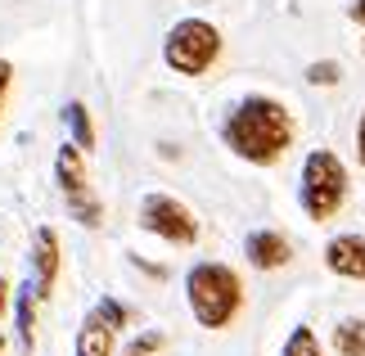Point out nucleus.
Wrapping results in <instances>:
<instances>
[{
	"mask_svg": "<svg viewBox=\"0 0 365 356\" xmlns=\"http://www.w3.org/2000/svg\"><path fill=\"white\" fill-rule=\"evenodd\" d=\"M221 140L240 163L248 167H275L284 153L298 145V122L289 104L271 95H244L221 122Z\"/></svg>",
	"mask_w": 365,
	"mask_h": 356,
	"instance_id": "1",
	"label": "nucleus"
},
{
	"mask_svg": "<svg viewBox=\"0 0 365 356\" xmlns=\"http://www.w3.org/2000/svg\"><path fill=\"white\" fill-rule=\"evenodd\" d=\"M185 302L190 316L203 330H230L244 311V280L226 262H194L185 275Z\"/></svg>",
	"mask_w": 365,
	"mask_h": 356,
	"instance_id": "2",
	"label": "nucleus"
},
{
	"mask_svg": "<svg viewBox=\"0 0 365 356\" xmlns=\"http://www.w3.org/2000/svg\"><path fill=\"white\" fill-rule=\"evenodd\" d=\"M347 185H352V176H347V167H343V158L334 149H312L307 153L302 176H298V203L307 212V221L329 225L347 203Z\"/></svg>",
	"mask_w": 365,
	"mask_h": 356,
	"instance_id": "3",
	"label": "nucleus"
},
{
	"mask_svg": "<svg viewBox=\"0 0 365 356\" xmlns=\"http://www.w3.org/2000/svg\"><path fill=\"white\" fill-rule=\"evenodd\" d=\"M221 50H226V36H221V27L217 23H207V19H180L167 27V36H163V63L172 68V73L180 77H203V73H212L217 59H221Z\"/></svg>",
	"mask_w": 365,
	"mask_h": 356,
	"instance_id": "4",
	"label": "nucleus"
},
{
	"mask_svg": "<svg viewBox=\"0 0 365 356\" xmlns=\"http://www.w3.org/2000/svg\"><path fill=\"white\" fill-rule=\"evenodd\" d=\"M54 180H59V194H63V203L68 212L81 221V225H100L104 221V203H100V194H95V185L86 176V153H81L73 140H63L59 153H54Z\"/></svg>",
	"mask_w": 365,
	"mask_h": 356,
	"instance_id": "5",
	"label": "nucleus"
},
{
	"mask_svg": "<svg viewBox=\"0 0 365 356\" xmlns=\"http://www.w3.org/2000/svg\"><path fill=\"white\" fill-rule=\"evenodd\" d=\"M140 225H145L149 235L167 239V244H176V248L199 244V235H203L199 217H194L180 198H172V194H145V198H140Z\"/></svg>",
	"mask_w": 365,
	"mask_h": 356,
	"instance_id": "6",
	"label": "nucleus"
},
{
	"mask_svg": "<svg viewBox=\"0 0 365 356\" xmlns=\"http://www.w3.org/2000/svg\"><path fill=\"white\" fill-rule=\"evenodd\" d=\"M54 284H59V235L50 225H36L32 235V289L36 302H50Z\"/></svg>",
	"mask_w": 365,
	"mask_h": 356,
	"instance_id": "7",
	"label": "nucleus"
},
{
	"mask_svg": "<svg viewBox=\"0 0 365 356\" xmlns=\"http://www.w3.org/2000/svg\"><path fill=\"white\" fill-rule=\"evenodd\" d=\"M325 270L339 280H365V235H334L325 244Z\"/></svg>",
	"mask_w": 365,
	"mask_h": 356,
	"instance_id": "8",
	"label": "nucleus"
},
{
	"mask_svg": "<svg viewBox=\"0 0 365 356\" xmlns=\"http://www.w3.org/2000/svg\"><path fill=\"white\" fill-rule=\"evenodd\" d=\"M244 258L257 270H284L293 262V244L279 230H252L244 239Z\"/></svg>",
	"mask_w": 365,
	"mask_h": 356,
	"instance_id": "9",
	"label": "nucleus"
},
{
	"mask_svg": "<svg viewBox=\"0 0 365 356\" xmlns=\"http://www.w3.org/2000/svg\"><path fill=\"white\" fill-rule=\"evenodd\" d=\"M113 347H118V325L95 307L77 330V356H113Z\"/></svg>",
	"mask_w": 365,
	"mask_h": 356,
	"instance_id": "10",
	"label": "nucleus"
},
{
	"mask_svg": "<svg viewBox=\"0 0 365 356\" xmlns=\"http://www.w3.org/2000/svg\"><path fill=\"white\" fill-rule=\"evenodd\" d=\"M14 330H19L23 352H32V343H36V289L32 284L14 289Z\"/></svg>",
	"mask_w": 365,
	"mask_h": 356,
	"instance_id": "11",
	"label": "nucleus"
},
{
	"mask_svg": "<svg viewBox=\"0 0 365 356\" xmlns=\"http://www.w3.org/2000/svg\"><path fill=\"white\" fill-rule=\"evenodd\" d=\"M59 118H63V126H68V140H73L81 153H91V149H95V122H91V108L81 104V99H68Z\"/></svg>",
	"mask_w": 365,
	"mask_h": 356,
	"instance_id": "12",
	"label": "nucleus"
},
{
	"mask_svg": "<svg viewBox=\"0 0 365 356\" xmlns=\"http://www.w3.org/2000/svg\"><path fill=\"white\" fill-rule=\"evenodd\" d=\"M334 352L339 356H365V316H343L334 325Z\"/></svg>",
	"mask_w": 365,
	"mask_h": 356,
	"instance_id": "13",
	"label": "nucleus"
},
{
	"mask_svg": "<svg viewBox=\"0 0 365 356\" xmlns=\"http://www.w3.org/2000/svg\"><path fill=\"white\" fill-rule=\"evenodd\" d=\"M279 356H325V352H320V338H316L312 325H298V330H293V334L284 338Z\"/></svg>",
	"mask_w": 365,
	"mask_h": 356,
	"instance_id": "14",
	"label": "nucleus"
},
{
	"mask_svg": "<svg viewBox=\"0 0 365 356\" xmlns=\"http://www.w3.org/2000/svg\"><path fill=\"white\" fill-rule=\"evenodd\" d=\"M307 81H312V86H339V81H343V63L339 59H316L312 68H307Z\"/></svg>",
	"mask_w": 365,
	"mask_h": 356,
	"instance_id": "15",
	"label": "nucleus"
},
{
	"mask_svg": "<svg viewBox=\"0 0 365 356\" xmlns=\"http://www.w3.org/2000/svg\"><path fill=\"white\" fill-rule=\"evenodd\" d=\"M163 343H167L163 330H145V334H135L131 343L122 347V356H153V352H163Z\"/></svg>",
	"mask_w": 365,
	"mask_h": 356,
	"instance_id": "16",
	"label": "nucleus"
},
{
	"mask_svg": "<svg viewBox=\"0 0 365 356\" xmlns=\"http://www.w3.org/2000/svg\"><path fill=\"white\" fill-rule=\"evenodd\" d=\"M9 86H14V63L0 59V113H5V99H9Z\"/></svg>",
	"mask_w": 365,
	"mask_h": 356,
	"instance_id": "17",
	"label": "nucleus"
},
{
	"mask_svg": "<svg viewBox=\"0 0 365 356\" xmlns=\"http://www.w3.org/2000/svg\"><path fill=\"white\" fill-rule=\"evenodd\" d=\"M347 14H352V23L361 27V50H365V0H352V9H347Z\"/></svg>",
	"mask_w": 365,
	"mask_h": 356,
	"instance_id": "18",
	"label": "nucleus"
},
{
	"mask_svg": "<svg viewBox=\"0 0 365 356\" xmlns=\"http://www.w3.org/2000/svg\"><path fill=\"white\" fill-rule=\"evenodd\" d=\"M356 163L365 167V108H361V122H356Z\"/></svg>",
	"mask_w": 365,
	"mask_h": 356,
	"instance_id": "19",
	"label": "nucleus"
},
{
	"mask_svg": "<svg viewBox=\"0 0 365 356\" xmlns=\"http://www.w3.org/2000/svg\"><path fill=\"white\" fill-rule=\"evenodd\" d=\"M9 293H14V289H9V280H0V316L9 311Z\"/></svg>",
	"mask_w": 365,
	"mask_h": 356,
	"instance_id": "20",
	"label": "nucleus"
},
{
	"mask_svg": "<svg viewBox=\"0 0 365 356\" xmlns=\"http://www.w3.org/2000/svg\"><path fill=\"white\" fill-rule=\"evenodd\" d=\"M0 352H5V334H0Z\"/></svg>",
	"mask_w": 365,
	"mask_h": 356,
	"instance_id": "21",
	"label": "nucleus"
}]
</instances>
